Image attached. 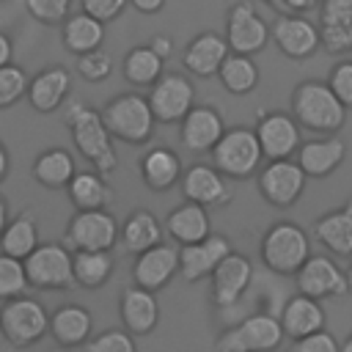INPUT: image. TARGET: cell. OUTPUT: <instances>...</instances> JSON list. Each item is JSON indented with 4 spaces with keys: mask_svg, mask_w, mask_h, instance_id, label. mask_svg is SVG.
Returning <instances> with one entry per match:
<instances>
[{
    "mask_svg": "<svg viewBox=\"0 0 352 352\" xmlns=\"http://www.w3.org/2000/svg\"><path fill=\"white\" fill-rule=\"evenodd\" d=\"M66 126L72 132V143L74 148L94 165L96 173L110 176L118 168V154L113 146V138L99 116V110L82 104V102H72L66 107Z\"/></svg>",
    "mask_w": 352,
    "mask_h": 352,
    "instance_id": "1",
    "label": "cell"
},
{
    "mask_svg": "<svg viewBox=\"0 0 352 352\" xmlns=\"http://www.w3.org/2000/svg\"><path fill=\"white\" fill-rule=\"evenodd\" d=\"M292 118L300 129L333 135L346 124V107L336 99L327 82L302 80L292 94Z\"/></svg>",
    "mask_w": 352,
    "mask_h": 352,
    "instance_id": "2",
    "label": "cell"
},
{
    "mask_svg": "<svg viewBox=\"0 0 352 352\" xmlns=\"http://www.w3.org/2000/svg\"><path fill=\"white\" fill-rule=\"evenodd\" d=\"M308 256H311L308 231L292 220H280L270 226L261 236V261L275 275H294Z\"/></svg>",
    "mask_w": 352,
    "mask_h": 352,
    "instance_id": "3",
    "label": "cell"
},
{
    "mask_svg": "<svg viewBox=\"0 0 352 352\" xmlns=\"http://www.w3.org/2000/svg\"><path fill=\"white\" fill-rule=\"evenodd\" d=\"M110 138L124 140L129 146H140L154 135V116L148 110L146 96L140 94H118L99 110Z\"/></svg>",
    "mask_w": 352,
    "mask_h": 352,
    "instance_id": "4",
    "label": "cell"
},
{
    "mask_svg": "<svg viewBox=\"0 0 352 352\" xmlns=\"http://www.w3.org/2000/svg\"><path fill=\"white\" fill-rule=\"evenodd\" d=\"M261 148L253 129L234 126L220 135L212 146V168L220 170L226 179H250L261 168Z\"/></svg>",
    "mask_w": 352,
    "mask_h": 352,
    "instance_id": "5",
    "label": "cell"
},
{
    "mask_svg": "<svg viewBox=\"0 0 352 352\" xmlns=\"http://www.w3.org/2000/svg\"><path fill=\"white\" fill-rule=\"evenodd\" d=\"M47 324H50V314L38 300L28 294L6 300L0 308V333L14 349H28L38 344L47 336Z\"/></svg>",
    "mask_w": 352,
    "mask_h": 352,
    "instance_id": "6",
    "label": "cell"
},
{
    "mask_svg": "<svg viewBox=\"0 0 352 352\" xmlns=\"http://www.w3.org/2000/svg\"><path fill=\"white\" fill-rule=\"evenodd\" d=\"M25 278L28 286L52 292V289H74L72 278V250L60 242H38L25 258Z\"/></svg>",
    "mask_w": 352,
    "mask_h": 352,
    "instance_id": "7",
    "label": "cell"
},
{
    "mask_svg": "<svg viewBox=\"0 0 352 352\" xmlns=\"http://www.w3.org/2000/svg\"><path fill=\"white\" fill-rule=\"evenodd\" d=\"M283 341V330L278 316L272 314H250L239 324L220 333L214 341L217 352H272Z\"/></svg>",
    "mask_w": 352,
    "mask_h": 352,
    "instance_id": "8",
    "label": "cell"
},
{
    "mask_svg": "<svg viewBox=\"0 0 352 352\" xmlns=\"http://www.w3.org/2000/svg\"><path fill=\"white\" fill-rule=\"evenodd\" d=\"M63 242L69 250H113L118 242V220L107 209L74 212Z\"/></svg>",
    "mask_w": 352,
    "mask_h": 352,
    "instance_id": "9",
    "label": "cell"
},
{
    "mask_svg": "<svg viewBox=\"0 0 352 352\" xmlns=\"http://www.w3.org/2000/svg\"><path fill=\"white\" fill-rule=\"evenodd\" d=\"M146 102L157 124H179L184 113L195 104V88L184 74L162 72L160 80L151 85Z\"/></svg>",
    "mask_w": 352,
    "mask_h": 352,
    "instance_id": "10",
    "label": "cell"
},
{
    "mask_svg": "<svg viewBox=\"0 0 352 352\" xmlns=\"http://www.w3.org/2000/svg\"><path fill=\"white\" fill-rule=\"evenodd\" d=\"M253 135L258 140L261 157H267V160H292L297 146L302 143L300 126L292 118V113H286V110H264V113H258Z\"/></svg>",
    "mask_w": 352,
    "mask_h": 352,
    "instance_id": "11",
    "label": "cell"
},
{
    "mask_svg": "<svg viewBox=\"0 0 352 352\" xmlns=\"http://www.w3.org/2000/svg\"><path fill=\"white\" fill-rule=\"evenodd\" d=\"M226 44H228V52H236V55H256L267 47L270 41V25L261 19V14L256 11L253 3L242 0V3H234L231 11H228V19H226Z\"/></svg>",
    "mask_w": 352,
    "mask_h": 352,
    "instance_id": "12",
    "label": "cell"
},
{
    "mask_svg": "<svg viewBox=\"0 0 352 352\" xmlns=\"http://www.w3.org/2000/svg\"><path fill=\"white\" fill-rule=\"evenodd\" d=\"M305 182H308V176L300 170V165L294 160H270L258 170V190H261L264 201L275 209L294 206L305 190Z\"/></svg>",
    "mask_w": 352,
    "mask_h": 352,
    "instance_id": "13",
    "label": "cell"
},
{
    "mask_svg": "<svg viewBox=\"0 0 352 352\" xmlns=\"http://www.w3.org/2000/svg\"><path fill=\"white\" fill-rule=\"evenodd\" d=\"M297 294H305L311 300H327V297H344L346 275L330 256H308L302 267L294 272Z\"/></svg>",
    "mask_w": 352,
    "mask_h": 352,
    "instance_id": "14",
    "label": "cell"
},
{
    "mask_svg": "<svg viewBox=\"0 0 352 352\" xmlns=\"http://www.w3.org/2000/svg\"><path fill=\"white\" fill-rule=\"evenodd\" d=\"M209 278H212V302L217 308H231L245 297L253 280V264L248 256L231 250L220 258V264L212 270Z\"/></svg>",
    "mask_w": 352,
    "mask_h": 352,
    "instance_id": "15",
    "label": "cell"
},
{
    "mask_svg": "<svg viewBox=\"0 0 352 352\" xmlns=\"http://www.w3.org/2000/svg\"><path fill=\"white\" fill-rule=\"evenodd\" d=\"M231 253V242L223 234H209L201 242L179 245V278L184 283H198L212 275V270L220 264V258Z\"/></svg>",
    "mask_w": 352,
    "mask_h": 352,
    "instance_id": "16",
    "label": "cell"
},
{
    "mask_svg": "<svg viewBox=\"0 0 352 352\" xmlns=\"http://www.w3.org/2000/svg\"><path fill=\"white\" fill-rule=\"evenodd\" d=\"M176 272H179V248H173L168 242H157L154 248L138 253V258L132 264L135 286L148 289V292L165 289Z\"/></svg>",
    "mask_w": 352,
    "mask_h": 352,
    "instance_id": "17",
    "label": "cell"
},
{
    "mask_svg": "<svg viewBox=\"0 0 352 352\" xmlns=\"http://www.w3.org/2000/svg\"><path fill=\"white\" fill-rule=\"evenodd\" d=\"M270 38L278 44V50L286 58L302 60L311 58L319 50V30L316 25L302 14H283L270 28Z\"/></svg>",
    "mask_w": 352,
    "mask_h": 352,
    "instance_id": "18",
    "label": "cell"
},
{
    "mask_svg": "<svg viewBox=\"0 0 352 352\" xmlns=\"http://www.w3.org/2000/svg\"><path fill=\"white\" fill-rule=\"evenodd\" d=\"M223 132H226L223 116L209 104H192L179 121V140L187 151L195 154L212 151V146L220 140Z\"/></svg>",
    "mask_w": 352,
    "mask_h": 352,
    "instance_id": "19",
    "label": "cell"
},
{
    "mask_svg": "<svg viewBox=\"0 0 352 352\" xmlns=\"http://www.w3.org/2000/svg\"><path fill=\"white\" fill-rule=\"evenodd\" d=\"M182 195L184 201H192V204H201V206H226L231 201V187H228V179L214 170L212 165H190L187 170H182Z\"/></svg>",
    "mask_w": 352,
    "mask_h": 352,
    "instance_id": "20",
    "label": "cell"
},
{
    "mask_svg": "<svg viewBox=\"0 0 352 352\" xmlns=\"http://www.w3.org/2000/svg\"><path fill=\"white\" fill-rule=\"evenodd\" d=\"M294 162L300 165V170L308 179H324L330 176L346 157V143L338 135H322V138H311L305 143L297 146L294 151Z\"/></svg>",
    "mask_w": 352,
    "mask_h": 352,
    "instance_id": "21",
    "label": "cell"
},
{
    "mask_svg": "<svg viewBox=\"0 0 352 352\" xmlns=\"http://www.w3.org/2000/svg\"><path fill=\"white\" fill-rule=\"evenodd\" d=\"M319 47L333 55L352 50V0H319Z\"/></svg>",
    "mask_w": 352,
    "mask_h": 352,
    "instance_id": "22",
    "label": "cell"
},
{
    "mask_svg": "<svg viewBox=\"0 0 352 352\" xmlns=\"http://www.w3.org/2000/svg\"><path fill=\"white\" fill-rule=\"evenodd\" d=\"M72 91V74L66 66H47L28 80L25 99L36 113H55Z\"/></svg>",
    "mask_w": 352,
    "mask_h": 352,
    "instance_id": "23",
    "label": "cell"
},
{
    "mask_svg": "<svg viewBox=\"0 0 352 352\" xmlns=\"http://www.w3.org/2000/svg\"><path fill=\"white\" fill-rule=\"evenodd\" d=\"M118 314H121V324L126 333L148 336L160 322L157 292H148L140 286H126L118 297Z\"/></svg>",
    "mask_w": 352,
    "mask_h": 352,
    "instance_id": "24",
    "label": "cell"
},
{
    "mask_svg": "<svg viewBox=\"0 0 352 352\" xmlns=\"http://www.w3.org/2000/svg\"><path fill=\"white\" fill-rule=\"evenodd\" d=\"M47 333L63 346V349H72V346H82L91 333H94V316L85 305H77V302H66L60 308H55V314H50V324H47Z\"/></svg>",
    "mask_w": 352,
    "mask_h": 352,
    "instance_id": "25",
    "label": "cell"
},
{
    "mask_svg": "<svg viewBox=\"0 0 352 352\" xmlns=\"http://www.w3.org/2000/svg\"><path fill=\"white\" fill-rule=\"evenodd\" d=\"M226 55H228L226 38L220 33H214V30H204V33L192 36L190 44L184 47L182 63L195 77H214L220 63L226 60Z\"/></svg>",
    "mask_w": 352,
    "mask_h": 352,
    "instance_id": "26",
    "label": "cell"
},
{
    "mask_svg": "<svg viewBox=\"0 0 352 352\" xmlns=\"http://www.w3.org/2000/svg\"><path fill=\"white\" fill-rule=\"evenodd\" d=\"M162 231L179 245H192V242H201L204 236L212 234V220H209L206 206L184 201V204H179L176 209L168 212Z\"/></svg>",
    "mask_w": 352,
    "mask_h": 352,
    "instance_id": "27",
    "label": "cell"
},
{
    "mask_svg": "<svg viewBox=\"0 0 352 352\" xmlns=\"http://www.w3.org/2000/svg\"><path fill=\"white\" fill-rule=\"evenodd\" d=\"M278 322H280L283 338L297 341V338L311 336V333L324 327V308L319 305V300H311L305 294H294L283 302Z\"/></svg>",
    "mask_w": 352,
    "mask_h": 352,
    "instance_id": "28",
    "label": "cell"
},
{
    "mask_svg": "<svg viewBox=\"0 0 352 352\" xmlns=\"http://www.w3.org/2000/svg\"><path fill=\"white\" fill-rule=\"evenodd\" d=\"M140 176L143 184L154 192H165L179 184L182 179V160L173 148L154 146L140 157Z\"/></svg>",
    "mask_w": 352,
    "mask_h": 352,
    "instance_id": "29",
    "label": "cell"
},
{
    "mask_svg": "<svg viewBox=\"0 0 352 352\" xmlns=\"http://www.w3.org/2000/svg\"><path fill=\"white\" fill-rule=\"evenodd\" d=\"M60 38H63V47L72 55H82V52L99 50L102 41H104V22L88 16L85 11L69 14L60 22Z\"/></svg>",
    "mask_w": 352,
    "mask_h": 352,
    "instance_id": "30",
    "label": "cell"
},
{
    "mask_svg": "<svg viewBox=\"0 0 352 352\" xmlns=\"http://www.w3.org/2000/svg\"><path fill=\"white\" fill-rule=\"evenodd\" d=\"M162 223L154 217V212L148 209H135L126 214L124 226L118 228V239L124 242L126 253H143L148 248H154L157 242H162Z\"/></svg>",
    "mask_w": 352,
    "mask_h": 352,
    "instance_id": "31",
    "label": "cell"
},
{
    "mask_svg": "<svg viewBox=\"0 0 352 352\" xmlns=\"http://www.w3.org/2000/svg\"><path fill=\"white\" fill-rule=\"evenodd\" d=\"M30 173H33V179L41 187H47V190H63L72 182V176L77 173V168H74L72 151H66L60 146H52V148H44L33 160Z\"/></svg>",
    "mask_w": 352,
    "mask_h": 352,
    "instance_id": "32",
    "label": "cell"
},
{
    "mask_svg": "<svg viewBox=\"0 0 352 352\" xmlns=\"http://www.w3.org/2000/svg\"><path fill=\"white\" fill-rule=\"evenodd\" d=\"M66 190H69V201H72L74 212L107 209V204L113 201V187L96 170H80V173H74L72 182L66 184Z\"/></svg>",
    "mask_w": 352,
    "mask_h": 352,
    "instance_id": "33",
    "label": "cell"
},
{
    "mask_svg": "<svg viewBox=\"0 0 352 352\" xmlns=\"http://www.w3.org/2000/svg\"><path fill=\"white\" fill-rule=\"evenodd\" d=\"M110 250H72V278L80 289H102L113 275Z\"/></svg>",
    "mask_w": 352,
    "mask_h": 352,
    "instance_id": "34",
    "label": "cell"
},
{
    "mask_svg": "<svg viewBox=\"0 0 352 352\" xmlns=\"http://www.w3.org/2000/svg\"><path fill=\"white\" fill-rule=\"evenodd\" d=\"M38 242H41L38 239V226H36V217L30 212H22V214L11 217L0 231V253L14 256V258H25Z\"/></svg>",
    "mask_w": 352,
    "mask_h": 352,
    "instance_id": "35",
    "label": "cell"
},
{
    "mask_svg": "<svg viewBox=\"0 0 352 352\" xmlns=\"http://www.w3.org/2000/svg\"><path fill=\"white\" fill-rule=\"evenodd\" d=\"M217 77L223 82V88L234 96H245L258 85V66L250 55H236L228 52L226 60L217 69Z\"/></svg>",
    "mask_w": 352,
    "mask_h": 352,
    "instance_id": "36",
    "label": "cell"
},
{
    "mask_svg": "<svg viewBox=\"0 0 352 352\" xmlns=\"http://www.w3.org/2000/svg\"><path fill=\"white\" fill-rule=\"evenodd\" d=\"M314 236L333 253V256H341V258H349L352 256V226L349 220L341 214V209L336 212H324L316 226H314Z\"/></svg>",
    "mask_w": 352,
    "mask_h": 352,
    "instance_id": "37",
    "label": "cell"
},
{
    "mask_svg": "<svg viewBox=\"0 0 352 352\" xmlns=\"http://www.w3.org/2000/svg\"><path fill=\"white\" fill-rule=\"evenodd\" d=\"M162 58L148 47V44H140V47H132L126 55H124V63H121V72H124V80L143 88V85H154L162 74Z\"/></svg>",
    "mask_w": 352,
    "mask_h": 352,
    "instance_id": "38",
    "label": "cell"
},
{
    "mask_svg": "<svg viewBox=\"0 0 352 352\" xmlns=\"http://www.w3.org/2000/svg\"><path fill=\"white\" fill-rule=\"evenodd\" d=\"M25 292H28V278H25L22 258L0 253V300L6 302L14 297H22Z\"/></svg>",
    "mask_w": 352,
    "mask_h": 352,
    "instance_id": "39",
    "label": "cell"
},
{
    "mask_svg": "<svg viewBox=\"0 0 352 352\" xmlns=\"http://www.w3.org/2000/svg\"><path fill=\"white\" fill-rule=\"evenodd\" d=\"M28 80H30L28 72H25L22 66H16L14 60L6 63V66H0V110L16 104V102L25 96Z\"/></svg>",
    "mask_w": 352,
    "mask_h": 352,
    "instance_id": "40",
    "label": "cell"
},
{
    "mask_svg": "<svg viewBox=\"0 0 352 352\" xmlns=\"http://www.w3.org/2000/svg\"><path fill=\"white\" fill-rule=\"evenodd\" d=\"M85 352H138L135 336L121 327H107L85 341Z\"/></svg>",
    "mask_w": 352,
    "mask_h": 352,
    "instance_id": "41",
    "label": "cell"
},
{
    "mask_svg": "<svg viewBox=\"0 0 352 352\" xmlns=\"http://www.w3.org/2000/svg\"><path fill=\"white\" fill-rule=\"evenodd\" d=\"M77 74L88 82H102L113 74V58L102 47L82 52V55H77Z\"/></svg>",
    "mask_w": 352,
    "mask_h": 352,
    "instance_id": "42",
    "label": "cell"
},
{
    "mask_svg": "<svg viewBox=\"0 0 352 352\" xmlns=\"http://www.w3.org/2000/svg\"><path fill=\"white\" fill-rule=\"evenodd\" d=\"M25 8L41 25H60L72 11V0H25Z\"/></svg>",
    "mask_w": 352,
    "mask_h": 352,
    "instance_id": "43",
    "label": "cell"
},
{
    "mask_svg": "<svg viewBox=\"0 0 352 352\" xmlns=\"http://www.w3.org/2000/svg\"><path fill=\"white\" fill-rule=\"evenodd\" d=\"M330 91L336 94V99L349 110L352 107V60H341L333 66L330 77H327Z\"/></svg>",
    "mask_w": 352,
    "mask_h": 352,
    "instance_id": "44",
    "label": "cell"
},
{
    "mask_svg": "<svg viewBox=\"0 0 352 352\" xmlns=\"http://www.w3.org/2000/svg\"><path fill=\"white\" fill-rule=\"evenodd\" d=\"M129 0H80V8L99 22H113L116 16H121Z\"/></svg>",
    "mask_w": 352,
    "mask_h": 352,
    "instance_id": "45",
    "label": "cell"
},
{
    "mask_svg": "<svg viewBox=\"0 0 352 352\" xmlns=\"http://www.w3.org/2000/svg\"><path fill=\"white\" fill-rule=\"evenodd\" d=\"M294 352H338V338L330 330H316L294 341Z\"/></svg>",
    "mask_w": 352,
    "mask_h": 352,
    "instance_id": "46",
    "label": "cell"
},
{
    "mask_svg": "<svg viewBox=\"0 0 352 352\" xmlns=\"http://www.w3.org/2000/svg\"><path fill=\"white\" fill-rule=\"evenodd\" d=\"M148 47H151V50L165 60V58L173 52V38H170L168 33H157V36H151V38H148Z\"/></svg>",
    "mask_w": 352,
    "mask_h": 352,
    "instance_id": "47",
    "label": "cell"
},
{
    "mask_svg": "<svg viewBox=\"0 0 352 352\" xmlns=\"http://www.w3.org/2000/svg\"><path fill=\"white\" fill-rule=\"evenodd\" d=\"M272 3H278L280 8H286L292 14H302V11H311L314 6H319V0H272Z\"/></svg>",
    "mask_w": 352,
    "mask_h": 352,
    "instance_id": "48",
    "label": "cell"
},
{
    "mask_svg": "<svg viewBox=\"0 0 352 352\" xmlns=\"http://www.w3.org/2000/svg\"><path fill=\"white\" fill-rule=\"evenodd\" d=\"M11 60H14V41L6 30H0V66H6Z\"/></svg>",
    "mask_w": 352,
    "mask_h": 352,
    "instance_id": "49",
    "label": "cell"
},
{
    "mask_svg": "<svg viewBox=\"0 0 352 352\" xmlns=\"http://www.w3.org/2000/svg\"><path fill=\"white\" fill-rule=\"evenodd\" d=\"M129 3H132V8L140 11V14H157V11H162V6H165V0H129Z\"/></svg>",
    "mask_w": 352,
    "mask_h": 352,
    "instance_id": "50",
    "label": "cell"
},
{
    "mask_svg": "<svg viewBox=\"0 0 352 352\" xmlns=\"http://www.w3.org/2000/svg\"><path fill=\"white\" fill-rule=\"evenodd\" d=\"M8 168H11V157H8V148H6L3 140H0V184H3L6 176H8Z\"/></svg>",
    "mask_w": 352,
    "mask_h": 352,
    "instance_id": "51",
    "label": "cell"
},
{
    "mask_svg": "<svg viewBox=\"0 0 352 352\" xmlns=\"http://www.w3.org/2000/svg\"><path fill=\"white\" fill-rule=\"evenodd\" d=\"M6 223H8V206H6V201L0 198V231H3Z\"/></svg>",
    "mask_w": 352,
    "mask_h": 352,
    "instance_id": "52",
    "label": "cell"
},
{
    "mask_svg": "<svg viewBox=\"0 0 352 352\" xmlns=\"http://www.w3.org/2000/svg\"><path fill=\"white\" fill-rule=\"evenodd\" d=\"M341 214H344V217L349 220V226H352V198H349V201L341 206Z\"/></svg>",
    "mask_w": 352,
    "mask_h": 352,
    "instance_id": "53",
    "label": "cell"
},
{
    "mask_svg": "<svg viewBox=\"0 0 352 352\" xmlns=\"http://www.w3.org/2000/svg\"><path fill=\"white\" fill-rule=\"evenodd\" d=\"M338 352H352V333L338 344Z\"/></svg>",
    "mask_w": 352,
    "mask_h": 352,
    "instance_id": "54",
    "label": "cell"
},
{
    "mask_svg": "<svg viewBox=\"0 0 352 352\" xmlns=\"http://www.w3.org/2000/svg\"><path fill=\"white\" fill-rule=\"evenodd\" d=\"M349 258H352V256H349ZM344 275H346V289L352 292V264L346 267V272H344Z\"/></svg>",
    "mask_w": 352,
    "mask_h": 352,
    "instance_id": "55",
    "label": "cell"
}]
</instances>
